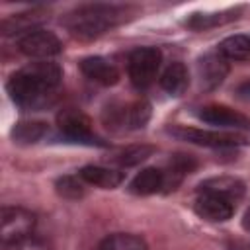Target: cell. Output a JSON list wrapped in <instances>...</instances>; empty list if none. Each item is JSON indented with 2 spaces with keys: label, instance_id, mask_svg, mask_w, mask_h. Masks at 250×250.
I'll use <instances>...</instances> for the list:
<instances>
[{
  "label": "cell",
  "instance_id": "1",
  "mask_svg": "<svg viewBox=\"0 0 250 250\" xmlns=\"http://www.w3.org/2000/svg\"><path fill=\"white\" fill-rule=\"evenodd\" d=\"M62 80L59 64L49 61L29 62L27 66L14 72L8 80L10 98L23 109H41L55 102L57 90Z\"/></svg>",
  "mask_w": 250,
  "mask_h": 250
},
{
  "label": "cell",
  "instance_id": "2",
  "mask_svg": "<svg viewBox=\"0 0 250 250\" xmlns=\"http://www.w3.org/2000/svg\"><path fill=\"white\" fill-rule=\"evenodd\" d=\"M129 18V8L115 4H86L62 18V25L76 39H96Z\"/></svg>",
  "mask_w": 250,
  "mask_h": 250
},
{
  "label": "cell",
  "instance_id": "3",
  "mask_svg": "<svg viewBox=\"0 0 250 250\" xmlns=\"http://www.w3.org/2000/svg\"><path fill=\"white\" fill-rule=\"evenodd\" d=\"M160 61H162V55L156 47L135 49L127 61V70H129V78H131L133 86L148 88L156 78V72L160 68Z\"/></svg>",
  "mask_w": 250,
  "mask_h": 250
},
{
  "label": "cell",
  "instance_id": "4",
  "mask_svg": "<svg viewBox=\"0 0 250 250\" xmlns=\"http://www.w3.org/2000/svg\"><path fill=\"white\" fill-rule=\"evenodd\" d=\"M35 215L23 207H2L0 213V232L2 242L10 244L33 234Z\"/></svg>",
  "mask_w": 250,
  "mask_h": 250
},
{
  "label": "cell",
  "instance_id": "5",
  "mask_svg": "<svg viewBox=\"0 0 250 250\" xmlns=\"http://www.w3.org/2000/svg\"><path fill=\"white\" fill-rule=\"evenodd\" d=\"M18 49L29 59L47 61V59H51V57H55L62 51V43L53 31L35 29V31L25 33L23 37H20Z\"/></svg>",
  "mask_w": 250,
  "mask_h": 250
},
{
  "label": "cell",
  "instance_id": "6",
  "mask_svg": "<svg viewBox=\"0 0 250 250\" xmlns=\"http://www.w3.org/2000/svg\"><path fill=\"white\" fill-rule=\"evenodd\" d=\"M57 123H59V129L62 131L64 137L72 139V141H78V143H100V139L94 135V129H92V121L86 113L74 109V107H66L62 109L59 115H57Z\"/></svg>",
  "mask_w": 250,
  "mask_h": 250
},
{
  "label": "cell",
  "instance_id": "7",
  "mask_svg": "<svg viewBox=\"0 0 250 250\" xmlns=\"http://www.w3.org/2000/svg\"><path fill=\"white\" fill-rule=\"evenodd\" d=\"M174 137H180L184 141H189L193 145H203V146H236L244 145V137L232 135V133H223V131H205V129H189V127H176L172 129Z\"/></svg>",
  "mask_w": 250,
  "mask_h": 250
},
{
  "label": "cell",
  "instance_id": "8",
  "mask_svg": "<svg viewBox=\"0 0 250 250\" xmlns=\"http://www.w3.org/2000/svg\"><path fill=\"white\" fill-rule=\"evenodd\" d=\"M227 74H229V61L219 51L207 53L197 61V78L203 90H215L217 86L223 84Z\"/></svg>",
  "mask_w": 250,
  "mask_h": 250
},
{
  "label": "cell",
  "instance_id": "9",
  "mask_svg": "<svg viewBox=\"0 0 250 250\" xmlns=\"http://www.w3.org/2000/svg\"><path fill=\"white\" fill-rule=\"evenodd\" d=\"M193 209L205 221L223 223V221H227V219L232 217L234 203L229 201V199H225V197H219L215 193H199L197 199H195Z\"/></svg>",
  "mask_w": 250,
  "mask_h": 250
},
{
  "label": "cell",
  "instance_id": "10",
  "mask_svg": "<svg viewBox=\"0 0 250 250\" xmlns=\"http://www.w3.org/2000/svg\"><path fill=\"white\" fill-rule=\"evenodd\" d=\"M80 70L86 78H90L92 82H98L102 86H111L119 80L117 66L104 57H86L80 62Z\"/></svg>",
  "mask_w": 250,
  "mask_h": 250
},
{
  "label": "cell",
  "instance_id": "11",
  "mask_svg": "<svg viewBox=\"0 0 250 250\" xmlns=\"http://www.w3.org/2000/svg\"><path fill=\"white\" fill-rule=\"evenodd\" d=\"M199 193H215L219 197H225V199L236 203L244 195V184L232 176H217V178H209V180L201 182Z\"/></svg>",
  "mask_w": 250,
  "mask_h": 250
},
{
  "label": "cell",
  "instance_id": "12",
  "mask_svg": "<svg viewBox=\"0 0 250 250\" xmlns=\"http://www.w3.org/2000/svg\"><path fill=\"white\" fill-rule=\"evenodd\" d=\"M199 119L211 125H221V127H246L250 129V119L227 105H205L197 113Z\"/></svg>",
  "mask_w": 250,
  "mask_h": 250
},
{
  "label": "cell",
  "instance_id": "13",
  "mask_svg": "<svg viewBox=\"0 0 250 250\" xmlns=\"http://www.w3.org/2000/svg\"><path fill=\"white\" fill-rule=\"evenodd\" d=\"M47 20L45 12L41 10H31V12H21V14H14L10 18H6L2 21V33L6 35H25L29 31L41 29L39 25Z\"/></svg>",
  "mask_w": 250,
  "mask_h": 250
},
{
  "label": "cell",
  "instance_id": "14",
  "mask_svg": "<svg viewBox=\"0 0 250 250\" xmlns=\"http://www.w3.org/2000/svg\"><path fill=\"white\" fill-rule=\"evenodd\" d=\"M80 180L104 189H113L123 182V174L119 170H111V168H104V166H84L78 172Z\"/></svg>",
  "mask_w": 250,
  "mask_h": 250
},
{
  "label": "cell",
  "instance_id": "15",
  "mask_svg": "<svg viewBox=\"0 0 250 250\" xmlns=\"http://www.w3.org/2000/svg\"><path fill=\"white\" fill-rule=\"evenodd\" d=\"M195 168V160L189 154H174L172 160L168 162L166 170H162L164 174V189H176L180 186V182Z\"/></svg>",
  "mask_w": 250,
  "mask_h": 250
},
{
  "label": "cell",
  "instance_id": "16",
  "mask_svg": "<svg viewBox=\"0 0 250 250\" xmlns=\"http://www.w3.org/2000/svg\"><path fill=\"white\" fill-rule=\"evenodd\" d=\"M160 189H164V174L158 168L141 170L129 184V191L135 195H152Z\"/></svg>",
  "mask_w": 250,
  "mask_h": 250
},
{
  "label": "cell",
  "instance_id": "17",
  "mask_svg": "<svg viewBox=\"0 0 250 250\" xmlns=\"http://www.w3.org/2000/svg\"><path fill=\"white\" fill-rule=\"evenodd\" d=\"M189 84V74L184 62H172L166 66V70L160 76V86L172 94V96H182Z\"/></svg>",
  "mask_w": 250,
  "mask_h": 250
},
{
  "label": "cell",
  "instance_id": "18",
  "mask_svg": "<svg viewBox=\"0 0 250 250\" xmlns=\"http://www.w3.org/2000/svg\"><path fill=\"white\" fill-rule=\"evenodd\" d=\"M98 250H148V246L137 234H131V232H115V234L105 236L100 242Z\"/></svg>",
  "mask_w": 250,
  "mask_h": 250
},
{
  "label": "cell",
  "instance_id": "19",
  "mask_svg": "<svg viewBox=\"0 0 250 250\" xmlns=\"http://www.w3.org/2000/svg\"><path fill=\"white\" fill-rule=\"evenodd\" d=\"M219 53L227 61H246L250 57V39L244 35H230L221 41Z\"/></svg>",
  "mask_w": 250,
  "mask_h": 250
},
{
  "label": "cell",
  "instance_id": "20",
  "mask_svg": "<svg viewBox=\"0 0 250 250\" xmlns=\"http://www.w3.org/2000/svg\"><path fill=\"white\" fill-rule=\"evenodd\" d=\"M230 20H236L234 10H227V12H219V14H191L189 20H186V25L195 31H205L209 27L227 23Z\"/></svg>",
  "mask_w": 250,
  "mask_h": 250
},
{
  "label": "cell",
  "instance_id": "21",
  "mask_svg": "<svg viewBox=\"0 0 250 250\" xmlns=\"http://www.w3.org/2000/svg\"><path fill=\"white\" fill-rule=\"evenodd\" d=\"M150 119V105L143 100L125 105V129H141Z\"/></svg>",
  "mask_w": 250,
  "mask_h": 250
},
{
  "label": "cell",
  "instance_id": "22",
  "mask_svg": "<svg viewBox=\"0 0 250 250\" xmlns=\"http://www.w3.org/2000/svg\"><path fill=\"white\" fill-rule=\"evenodd\" d=\"M45 131H47V127L41 121H21L14 127L12 135L20 143H35L45 135Z\"/></svg>",
  "mask_w": 250,
  "mask_h": 250
},
{
  "label": "cell",
  "instance_id": "23",
  "mask_svg": "<svg viewBox=\"0 0 250 250\" xmlns=\"http://www.w3.org/2000/svg\"><path fill=\"white\" fill-rule=\"evenodd\" d=\"M152 152H154L152 146H146V145H135V146L125 148V150L117 156V162H119L121 166H135V164L146 160Z\"/></svg>",
  "mask_w": 250,
  "mask_h": 250
},
{
  "label": "cell",
  "instance_id": "24",
  "mask_svg": "<svg viewBox=\"0 0 250 250\" xmlns=\"http://www.w3.org/2000/svg\"><path fill=\"white\" fill-rule=\"evenodd\" d=\"M57 189H59L61 195L70 197V199H76V197H80V195L84 193L82 184H80L76 178H72V176H64V178H61V180L57 182Z\"/></svg>",
  "mask_w": 250,
  "mask_h": 250
},
{
  "label": "cell",
  "instance_id": "25",
  "mask_svg": "<svg viewBox=\"0 0 250 250\" xmlns=\"http://www.w3.org/2000/svg\"><path fill=\"white\" fill-rule=\"evenodd\" d=\"M4 250H49V246L45 244V240H41V238H37V236L31 234L27 238H21V240L4 244Z\"/></svg>",
  "mask_w": 250,
  "mask_h": 250
},
{
  "label": "cell",
  "instance_id": "26",
  "mask_svg": "<svg viewBox=\"0 0 250 250\" xmlns=\"http://www.w3.org/2000/svg\"><path fill=\"white\" fill-rule=\"evenodd\" d=\"M238 92H240L242 96H250V80H246L244 84H240V86H238Z\"/></svg>",
  "mask_w": 250,
  "mask_h": 250
},
{
  "label": "cell",
  "instance_id": "27",
  "mask_svg": "<svg viewBox=\"0 0 250 250\" xmlns=\"http://www.w3.org/2000/svg\"><path fill=\"white\" fill-rule=\"evenodd\" d=\"M244 229H248L250 230V209L246 211V215H244Z\"/></svg>",
  "mask_w": 250,
  "mask_h": 250
}]
</instances>
